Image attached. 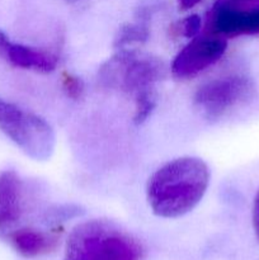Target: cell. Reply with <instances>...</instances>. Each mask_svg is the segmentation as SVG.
<instances>
[{
  "label": "cell",
  "instance_id": "6da1fadb",
  "mask_svg": "<svg viewBox=\"0 0 259 260\" xmlns=\"http://www.w3.org/2000/svg\"><path fill=\"white\" fill-rule=\"evenodd\" d=\"M210 169L200 157L183 156L160 167L147 180L146 198L152 213L178 218L195 210L210 185Z\"/></svg>",
  "mask_w": 259,
  "mask_h": 260
},
{
  "label": "cell",
  "instance_id": "7a4b0ae2",
  "mask_svg": "<svg viewBox=\"0 0 259 260\" xmlns=\"http://www.w3.org/2000/svg\"><path fill=\"white\" fill-rule=\"evenodd\" d=\"M165 65L157 57L122 48L99 69V81L135 102L134 122L142 124L157 104L156 85L164 79Z\"/></svg>",
  "mask_w": 259,
  "mask_h": 260
},
{
  "label": "cell",
  "instance_id": "3957f363",
  "mask_svg": "<svg viewBox=\"0 0 259 260\" xmlns=\"http://www.w3.org/2000/svg\"><path fill=\"white\" fill-rule=\"evenodd\" d=\"M144 248L111 221L90 220L73 229L63 260H141Z\"/></svg>",
  "mask_w": 259,
  "mask_h": 260
},
{
  "label": "cell",
  "instance_id": "277c9868",
  "mask_svg": "<svg viewBox=\"0 0 259 260\" xmlns=\"http://www.w3.org/2000/svg\"><path fill=\"white\" fill-rule=\"evenodd\" d=\"M0 131L27 156L45 161L52 156L56 135L51 124L38 114L0 98Z\"/></svg>",
  "mask_w": 259,
  "mask_h": 260
},
{
  "label": "cell",
  "instance_id": "5b68a950",
  "mask_svg": "<svg viewBox=\"0 0 259 260\" xmlns=\"http://www.w3.org/2000/svg\"><path fill=\"white\" fill-rule=\"evenodd\" d=\"M254 94L255 86L250 79L231 75L201 85L193 96V104L206 118L218 119L250 101Z\"/></svg>",
  "mask_w": 259,
  "mask_h": 260
},
{
  "label": "cell",
  "instance_id": "8992f818",
  "mask_svg": "<svg viewBox=\"0 0 259 260\" xmlns=\"http://www.w3.org/2000/svg\"><path fill=\"white\" fill-rule=\"evenodd\" d=\"M228 48V40L205 33L190 38L189 42L177 53L170 66L175 79L185 80L197 76L217 62Z\"/></svg>",
  "mask_w": 259,
  "mask_h": 260
},
{
  "label": "cell",
  "instance_id": "52a82bcc",
  "mask_svg": "<svg viewBox=\"0 0 259 260\" xmlns=\"http://www.w3.org/2000/svg\"><path fill=\"white\" fill-rule=\"evenodd\" d=\"M205 33L226 40L259 35V7H244L217 0L208 13Z\"/></svg>",
  "mask_w": 259,
  "mask_h": 260
},
{
  "label": "cell",
  "instance_id": "ba28073f",
  "mask_svg": "<svg viewBox=\"0 0 259 260\" xmlns=\"http://www.w3.org/2000/svg\"><path fill=\"white\" fill-rule=\"evenodd\" d=\"M23 212V182L14 170L0 173V233L18 222Z\"/></svg>",
  "mask_w": 259,
  "mask_h": 260
},
{
  "label": "cell",
  "instance_id": "9c48e42d",
  "mask_svg": "<svg viewBox=\"0 0 259 260\" xmlns=\"http://www.w3.org/2000/svg\"><path fill=\"white\" fill-rule=\"evenodd\" d=\"M2 60H5L14 68L45 74L55 70L58 63L57 56L50 51L13 42L8 43Z\"/></svg>",
  "mask_w": 259,
  "mask_h": 260
},
{
  "label": "cell",
  "instance_id": "30bf717a",
  "mask_svg": "<svg viewBox=\"0 0 259 260\" xmlns=\"http://www.w3.org/2000/svg\"><path fill=\"white\" fill-rule=\"evenodd\" d=\"M13 248L24 258L47 255L58 245V235L36 229H19L9 235Z\"/></svg>",
  "mask_w": 259,
  "mask_h": 260
},
{
  "label": "cell",
  "instance_id": "8fae6325",
  "mask_svg": "<svg viewBox=\"0 0 259 260\" xmlns=\"http://www.w3.org/2000/svg\"><path fill=\"white\" fill-rule=\"evenodd\" d=\"M149 15H141V18L134 23L123 25L119 29L116 40H114V46L118 50L127 48V46H131L134 43H142L149 38L150 28H149Z\"/></svg>",
  "mask_w": 259,
  "mask_h": 260
},
{
  "label": "cell",
  "instance_id": "7c38bea8",
  "mask_svg": "<svg viewBox=\"0 0 259 260\" xmlns=\"http://www.w3.org/2000/svg\"><path fill=\"white\" fill-rule=\"evenodd\" d=\"M201 27H202L201 18L193 14L178 22L173 27V30H174L175 36H183V37H187L190 40V38H195L196 36H198V33L201 32Z\"/></svg>",
  "mask_w": 259,
  "mask_h": 260
},
{
  "label": "cell",
  "instance_id": "4fadbf2b",
  "mask_svg": "<svg viewBox=\"0 0 259 260\" xmlns=\"http://www.w3.org/2000/svg\"><path fill=\"white\" fill-rule=\"evenodd\" d=\"M61 85H62L63 91L69 98L78 101L83 96L84 94V81L76 75H73L70 73H63L61 75Z\"/></svg>",
  "mask_w": 259,
  "mask_h": 260
},
{
  "label": "cell",
  "instance_id": "5bb4252c",
  "mask_svg": "<svg viewBox=\"0 0 259 260\" xmlns=\"http://www.w3.org/2000/svg\"><path fill=\"white\" fill-rule=\"evenodd\" d=\"M253 228L256 239L259 241V189L256 192L255 197H254L253 203Z\"/></svg>",
  "mask_w": 259,
  "mask_h": 260
},
{
  "label": "cell",
  "instance_id": "9a60e30c",
  "mask_svg": "<svg viewBox=\"0 0 259 260\" xmlns=\"http://www.w3.org/2000/svg\"><path fill=\"white\" fill-rule=\"evenodd\" d=\"M202 0H178V4H179V8L182 10H189L197 4H200Z\"/></svg>",
  "mask_w": 259,
  "mask_h": 260
},
{
  "label": "cell",
  "instance_id": "2e32d148",
  "mask_svg": "<svg viewBox=\"0 0 259 260\" xmlns=\"http://www.w3.org/2000/svg\"><path fill=\"white\" fill-rule=\"evenodd\" d=\"M9 42H10L9 37H8L3 30H0V58H3V56H4L5 48H7L8 43Z\"/></svg>",
  "mask_w": 259,
  "mask_h": 260
}]
</instances>
